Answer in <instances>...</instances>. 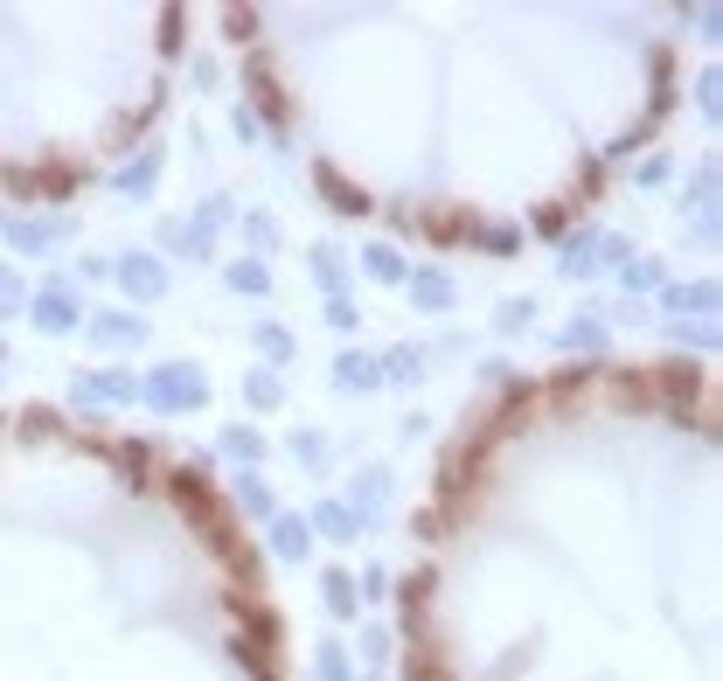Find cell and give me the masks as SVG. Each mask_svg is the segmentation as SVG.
Returning a JSON list of instances; mask_svg holds the SVG:
<instances>
[{
    "mask_svg": "<svg viewBox=\"0 0 723 681\" xmlns=\"http://www.w3.org/2000/svg\"><path fill=\"white\" fill-rule=\"evenodd\" d=\"M404 681H723V390L689 355L508 383L411 522Z\"/></svg>",
    "mask_w": 723,
    "mask_h": 681,
    "instance_id": "6da1fadb",
    "label": "cell"
},
{
    "mask_svg": "<svg viewBox=\"0 0 723 681\" xmlns=\"http://www.w3.org/2000/svg\"><path fill=\"white\" fill-rule=\"evenodd\" d=\"M223 22L341 210L473 251L564 230L661 132L689 49L661 0H278Z\"/></svg>",
    "mask_w": 723,
    "mask_h": 681,
    "instance_id": "7a4b0ae2",
    "label": "cell"
},
{
    "mask_svg": "<svg viewBox=\"0 0 723 681\" xmlns=\"http://www.w3.org/2000/svg\"><path fill=\"white\" fill-rule=\"evenodd\" d=\"M0 681H293L237 501L161 439L8 404Z\"/></svg>",
    "mask_w": 723,
    "mask_h": 681,
    "instance_id": "3957f363",
    "label": "cell"
},
{
    "mask_svg": "<svg viewBox=\"0 0 723 681\" xmlns=\"http://www.w3.org/2000/svg\"><path fill=\"white\" fill-rule=\"evenodd\" d=\"M188 14L167 0L0 8V195H78L146 140Z\"/></svg>",
    "mask_w": 723,
    "mask_h": 681,
    "instance_id": "277c9868",
    "label": "cell"
}]
</instances>
